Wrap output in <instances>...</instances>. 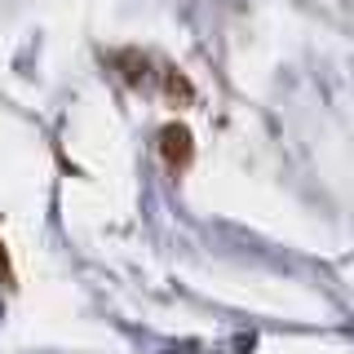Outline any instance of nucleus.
Masks as SVG:
<instances>
[{
	"mask_svg": "<svg viewBox=\"0 0 354 354\" xmlns=\"http://www.w3.org/2000/svg\"><path fill=\"white\" fill-rule=\"evenodd\" d=\"M164 151H169L173 164L182 160V155H191V142H186V133H182V129H169V133H164Z\"/></svg>",
	"mask_w": 354,
	"mask_h": 354,
	"instance_id": "f257e3e1",
	"label": "nucleus"
}]
</instances>
